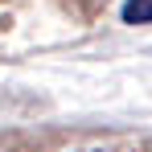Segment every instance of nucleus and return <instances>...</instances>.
Here are the masks:
<instances>
[{
    "label": "nucleus",
    "instance_id": "1",
    "mask_svg": "<svg viewBox=\"0 0 152 152\" xmlns=\"http://www.w3.org/2000/svg\"><path fill=\"white\" fill-rule=\"evenodd\" d=\"M124 25H152V0H127Z\"/></svg>",
    "mask_w": 152,
    "mask_h": 152
}]
</instances>
